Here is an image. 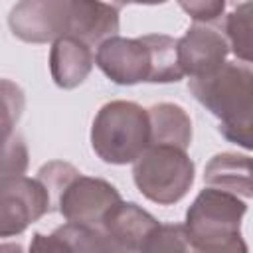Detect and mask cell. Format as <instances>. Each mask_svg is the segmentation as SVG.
Returning <instances> with one entry per match:
<instances>
[{
  "label": "cell",
  "mask_w": 253,
  "mask_h": 253,
  "mask_svg": "<svg viewBox=\"0 0 253 253\" xmlns=\"http://www.w3.org/2000/svg\"><path fill=\"white\" fill-rule=\"evenodd\" d=\"M208 188L229 192L241 200L251 198V158L247 154H215L204 172Z\"/></svg>",
  "instance_id": "13"
},
{
  "label": "cell",
  "mask_w": 253,
  "mask_h": 253,
  "mask_svg": "<svg viewBox=\"0 0 253 253\" xmlns=\"http://www.w3.org/2000/svg\"><path fill=\"white\" fill-rule=\"evenodd\" d=\"M156 225H158V221L154 215H150L140 206H136L132 202H123V200L117 206H113L101 221V227L111 237H115L125 247L132 249L134 253H138L142 239Z\"/></svg>",
  "instance_id": "12"
},
{
  "label": "cell",
  "mask_w": 253,
  "mask_h": 253,
  "mask_svg": "<svg viewBox=\"0 0 253 253\" xmlns=\"http://www.w3.org/2000/svg\"><path fill=\"white\" fill-rule=\"evenodd\" d=\"M0 253H24L20 243H0Z\"/></svg>",
  "instance_id": "24"
},
{
  "label": "cell",
  "mask_w": 253,
  "mask_h": 253,
  "mask_svg": "<svg viewBox=\"0 0 253 253\" xmlns=\"http://www.w3.org/2000/svg\"><path fill=\"white\" fill-rule=\"evenodd\" d=\"M227 42L221 32L211 26L194 24L180 40H176V55L182 75L200 79L211 75L227 61Z\"/></svg>",
  "instance_id": "9"
},
{
  "label": "cell",
  "mask_w": 253,
  "mask_h": 253,
  "mask_svg": "<svg viewBox=\"0 0 253 253\" xmlns=\"http://www.w3.org/2000/svg\"><path fill=\"white\" fill-rule=\"evenodd\" d=\"M57 231L69 241L73 253H134L121 241L111 237L101 225L63 223Z\"/></svg>",
  "instance_id": "15"
},
{
  "label": "cell",
  "mask_w": 253,
  "mask_h": 253,
  "mask_svg": "<svg viewBox=\"0 0 253 253\" xmlns=\"http://www.w3.org/2000/svg\"><path fill=\"white\" fill-rule=\"evenodd\" d=\"M30 253H73L69 241L55 229L49 235L34 233L30 241Z\"/></svg>",
  "instance_id": "22"
},
{
  "label": "cell",
  "mask_w": 253,
  "mask_h": 253,
  "mask_svg": "<svg viewBox=\"0 0 253 253\" xmlns=\"http://www.w3.org/2000/svg\"><path fill=\"white\" fill-rule=\"evenodd\" d=\"M148 49H150V61H152V75L150 83H176L184 75L178 65L176 55V40L164 34H148L144 36Z\"/></svg>",
  "instance_id": "16"
},
{
  "label": "cell",
  "mask_w": 253,
  "mask_h": 253,
  "mask_svg": "<svg viewBox=\"0 0 253 253\" xmlns=\"http://www.w3.org/2000/svg\"><path fill=\"white\" fill-rule=\"evenodd\" d=\"M150 125V144L174 146L186 150L192 142L190 115L174 103H158L146 109ZM148 144V146H150Z\"/></svg>",
  "instance_id": "14"
},
{
  "label": "cell",
  "mask_w": 253,
  "mask_h": 253,
  "mask_svg": "<svg viewBox=\"0 0 253 253\" xmlns=\"http://www.w3.org/2000/svg\"><path fill=\"white\" fill-rule=\"evenodd\" d=\"M247 202L215 188L202 190L186 211L184 231L188 245L204 247L239 233Z\"/></svg>",
  "instance_id": "4"
},
{
  "label": "cell",
  "mask_w": 253,
  "mask_h": 253,
  "mask_svg": "<svg viewBox=\"0 0 253 253\" xmlns=\"http://www.w3.org/2000/svg\"><path fill=\"white\" fill-rule=\"evenodd\" d=\"M180 8L196 22V24H204L210 26L213 22H217L223 16L225 10V2L223 0H196V2H180Z\"/></svg>",
  "instance_id": "21"
},
{
  "label": "cell",
  "mask_w": 253,
  "mask_h": 253,
  "mask_svg": "<svg viewBox=\"0 0 253 253\" xmlns=\"http://www.w3.org/2000/svg\"><path fill=\"white\" fill-rule=\"evenodd\" d=\"M93 51L87 43L75 38H59L49 51V71L57 87L75 89L81 85L93 69Z\"/></svg>",
  "instance_id": "11"
},
{
  "label": "cell",
  "mask_w": 253,
  "mask_h": 253,
  "mask_svg": "<svg viewBox=\"0 0 253 253\" xmlns=\"http://www.w3.org/2000/svg\"><path fill=\"white\" fill-rule=\"evenodd\" d=\"M95 63L117 85L150 83L152 61L148 43L142 38H109L97 45Z\"/></svg>",
  "instance_id": "8"
},
{
  "label": "cell",
  "mask_w": 253,
  "mask_h": 253,
  "mask_svg": "<svg viewBox=\"0 0 253 253\" xmlns=\"http://www.w3.org/2000/svg\"><path fill=\"white\" fill-rule=\"evenodd\" d=\"M10 30L28 43H47L67 36L69 0H24L8 16Z\"/></svg>",
  "instance_id": "7"
},
{
  "label": "cell",
  "mask_w": 253,
  "mask_h": 253,
  "mask_svg": "<svg viewBox=\"0 0 253 253\" xmlns=\"http://www.w3.org/2000/svg\"><path fill=\"white\" fill-rule=\"evenodd\" d=\"M188 89L213 117L219 132L245 150L253 146V71L247 63L225 61L217 71L188 79Z\"/></svg>",
  "instance_id": "1"
},
{
  "label": "cell",
  "mask_w": 253,
  "mask_h": 253,
  "mask_svg": "<svg viewBox=\"0 0 253 253\" xmlns=\"http://www.w3.org/2000/svg\"><path fill=\"white\" fill-rule=\"evenodd\" d=\"M251 12H253V4L251 2H243L239 4L235 10H231L225 16V42L227 47L237 55V59H241L243 63H251Z\"/></svg>",
  "instance_id": "17"
},
{
  "label": "cell",
  "mask_w": 253,
  "mask_h": 253,
  "mask_svg": "<svg viewBox=\"0 0 253 253\" xmlns=\"http://www.w3.org/2000/svg\"><path fill=\"white\" fill-rule=\"evenodd\" d=\"M26 107V97L20 85L10 79H0V140L16 132V123L20 121Z\"/></svg>",
  "instance_id": "19"
},
{
  "label": "cell",
  "mask_w": 253,
  "mask_h": 253,
  "mask_svg": "<svg viewBox=\"0 0 253 253\" xmlns=\"http://www.w3.org/2000/svg\"><path fill=\"white\" fill-rule=\"evenodd\" d=\"M28 146L24 136L16 130L8 138L0 140V178L24 176L28 170Z\"/></svg>",
  "instance_id": "20"
},
{
  "label": "cell",
  "mask_w": 253,
  "mask_h": 253,
  "mask_svg": "<svg viewBox=\"0 0 253 253\" xmlns=\"http://www.w3.org/2000/svg\"><path fill=\"white\" fill-rule=\"evenodd\" d=\"M119 34V6L105 2L69 0V30L67 36L83 43L101 45L105 40Z\"/></svg>",
  "instance_id": "10"
},
{
  "label": "cell",
  "mask_w": 253,
  "mask_h": 253,
  "mask_svg": "<svg viewBox=\"0 0 253 253\" xmlns=\"http://www.w3.org/2000/svg\"><path fill=\"white\" fill-rule=\"evenodd\" d=\"M119 202L121 194L111 182L79 172L59 192L51 210H57L67 223L101 225L105 213Z\"/></svg>",
  "instance_id": "6"
},
{
  "label": "cell",
  "mask_w": 253,
  "mask_h": 253,
  "mask_svg": "<svg viewBox=\"0 0 253 253\" xmlns=\"http://www.w3.org/2000/svg\"><path fill=\"white\" fill-rule=\"evenodd\" d=\"M150 144L146 109L132 101H111L99 109L91 125V146L107 164H130Z\"/></svg>",
  "instance_id": "2"
},
{
  "label": "cell",
  "mask_w": 253,
  "mask_h": 253,
  "mask_svg": "<svg viewBox=\"0 0 253 253\" xmlns=\"http://www.w3.org/2000/svg\"><path fill=\"white\" fill-rule=\"evenodd\" d=\"M47 211L49 196L38 178H0V237L24 233Z\"/></svg>",
  "instance_id": "5"
},
{
  "label": "cell",
  "mask_w": 253,
  "mask_h": 253,
  "mask_svg": "<svg viewBox=\"0 0 253 253\" xmlns=\"http://www.w3.org/2000/svg\"><path fill=\"white\" fill-rule=\"evenodd\" d=\"M132 178L144 198L158 206L180 202L194 184L196 166L186 150L150 144L134 162Z\"/></svg>",
  "instance_id": "3"
},
{
  "label": "cell",
  "mask_w": 253,
  "mask_h": 253,
  "mask_svg": "<svg viewBox=\"0 0 253 253\" xmlns=\"http://www.w3.org/2000/svg\"><path fill=\"white\" fill-rule=\"evenodd\" d=\"M138 253H188V239L184 225L158 223L142 239Z\"/></svg>",
  "instance_id": "18"
},
{
  "label": "cell",
  "mask_w": 253,
  "mask_h": 253,
  "mask_svg": "<svg viewBox=\"0 0 253 253\" xmlns=\"http://www.w3.org/2000/svg\"><path fill=\"white\" fill-rule=\"evenodd\" d=\"M192 253H249V251H247L245 239L241 237V233H237L229 239H223V241H217V243H211V245L194 247Z\"/></svg>",
  "instance_id": "23"
}]
</instances>
